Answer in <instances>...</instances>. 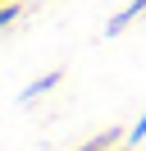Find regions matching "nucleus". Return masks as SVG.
<instances>
[{"label": "nucleus", "instance_id": "obj_1", "mask_svg": "<svg viewBox=\"0 0 146 151\" xmlns=\"http://www.w3.org/2000/svg\"><path fill=\"white\" fill-rule=\"evenodd\" d=\"M142 14H146V0H128L123 9H119L114 19L105 23V37H119V32H128V23H132V19H142Z\"/></svg>", "mask_w": 146, "mask_h": 151}, {"label": "nucleus", "instance_id": "obj_2", "mask_svg": "<svg viewBox=\"0 0 146 151\" xmlns=\"http://www.w3.org/2000/svg\"><path fill=\"white\" fill-rule=\"evenodd\" d=\"M64 83V69H55V73H41L32 87H23V101H36V96H46V92H55V87Z\"/></svg>", "mask_w": 146, "mask_h": 151}, {"label": "nucleus", "instance_id": "obj_3", "mask_svg": "<svg viewBox=\"0 0 146 151\" xmlns=\"http://www.w3.org/2000/svg\"><path fill=\"white\" fill-rule=\"evenodd\" d=\"M119 137H128L123 128H105V133H96L91 142H82L78 151H110V147H119Z\"/></svg>", "mask_w": 146, "mask_h": 151}, {"label": "nucleus", "instance_id": "obj_4", "mask_svg": "<svg viewBox=\"0 0 146 151\" xmlns=\"http://www.w3.org/2000/svg\"><path fill=\"white\" fill-rule=\"evenodd\" d=\"M18 14H23V5H18V0H5V5H0V28H9Z\"/></svg>", "mask_w": 146, "mask_h": 151}, {"label": "nucleus", "instance_id": "obj_5", "mask_svg": "<svg viewBox=\"0 0 146 151\" xmlns=\"http://www.w3.org/2000/svg\"><path fill=\"white\" fill-rule=\"evenodd\" d=\"M137 142H146V114L132 124V133H128V147H137Z\"/></svg>", "mask_w": 146, "mask_h": 151}, {"label": "nucleus", "instance_id": "obj_6", "mask_svg": "<svg viewBox=\"0 0 146 151\" xmlns=\"http://www.w3.org/2000/svg\"><path fill=\"white\" fill-rule=\"evenodd\" d=\"M110 151H114V147H110Z\"/></svg>", "mask_w": 146, "mask_h": 151}, {"label": "nucleus", "instance_id": "obj_7", "mask_svg": "<svg viewBox=\"0 0 146 151\" xmlns=\"http://www.w3.org/2000/svg\"><path fill=\"white\" fill-rule=\"evenodd\" d=\"M41 5H46V0H41Z\"/></svg>", "mask_w": 146, "mask_h": 151}]
</instances>
